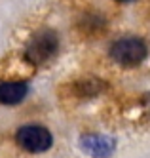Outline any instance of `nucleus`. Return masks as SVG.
I'll return each mask as SVG.
<instances>
[{
    "label": "nucleus",
    "instance_id": "nucleus-3",
    "mask_svg": "<svg viewBox=\"0 0 150 158\" xmlns=\"http://www.w3.org/2000/svg\"><path fill=\"white\" fill-rule=\"evenodd\" d=\"M110 57L124 67L139 65L146 57V44L141 38H122L112 44Z\"/></svg>",
    "mask_w": 150,
    "mask_h": 158
},
{
    "label": "nucleus",
    "instance_id": "nucleus-1",
    "mask_svg": "<svg viewBox=\"0 0 150 158\" xmlns=\"http://www.w3.org/2000/svg\"><path fill=\"white\" fill-rule=\"evenodd\" d=\"M59 50V38L51 29H42L34 35L25 50V57L32 65H42L48 59H51Z\"/></svg>",
    "mask_w": 150,
    "mask_h": 158
},
{
    "label": "nucleus",
    "instance_id": "nucleus-2",
    "mask_svg": "<svg viewBox=\"0 0 150 158\" xmlns=\"http://www.w3.org/2000/svg\"><path fill=\"white\" fill-rule=\"evenodd\" d=\"M15 141L23 151L32 152V154H40L51 149L53 137L48 128L38 126V124H27L21 126L15 133Z\"/></svg>",
    "mask_w": 150,
    "mask_h": 158
},
{
    "label": "nucleus",
    "instance_id": "nucleus-5",
    "mask_svg": "<svg viewBox=\"0 0 150 158\" xmlns=\"http://www.w3.org/2000/svg\"><path fill=\"white\" fill-rule=\"evenodd\" d=\"M29 94L25 80H4L0 82V105H19Z\"/></svg>",
    "mask_w": 150,
    "mask_h": 158
},
{
    "label": "nucleus",
    "instance_id": "nucleus-4",
    "mask_svg": "<svg viewBox=\"0 0 150 158\" xmlns=\"http://www.w3.org/2000/svg\"><path fill=\"white\" fill-rule=\"evenodd\" d=\"M80 149L93 158H108L116 151V141L108 135L86 133L80 137Z\"/></svg>",
    "mask_w": 150,
    "mask_h": 158
},
{
    "label": "nucleus",
    "instance_id": "nucleus-6",
    "mask_svg": "<svg viewBox=\"0 0 150 158\" xmlns=\"http://www.w3.org/2000/svg\"><path fill=\"white\" fill-rule=\"evenodd\" d=\"M118 2H131V0H118Z\"/></svg>",
    "mask_w": 150,
    "mask_h": 158
}]
</instances>
